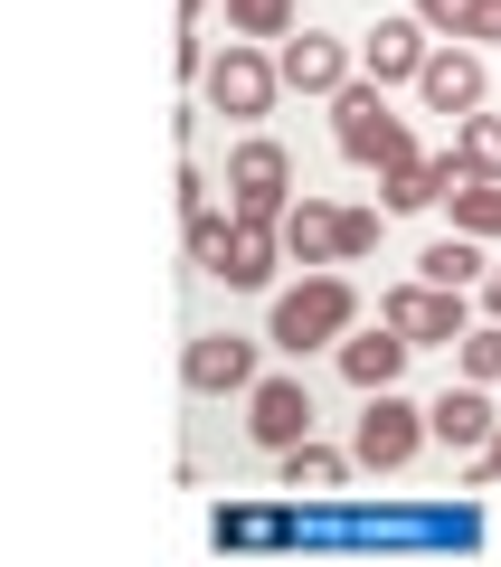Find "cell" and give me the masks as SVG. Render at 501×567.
I'll use <instances>...</instances> for the list:
<instances>
[{
	"label": "cell",
	"instance_id": "obj_15",
	"mask_svg": "<svg viewBox=\"0 0 501 567\" xmlns=\"http://www.w3.org/2000/svg\"><path fill=\"white\" fill-rule=\"evenodd\" d=\"M284 256L294 265H341V208L331 199H294L284 208Z\"/></svg>",
	"mask_w": 501,
	"mask_h": 567
},
{
	"label": "cell",
	"instance_id": "obj_5",
	"mask_svg": "<svg viewBox=\"0 0 501 567\" xmlns=\"http://www.w3.org/2000/svg\"><path fill=\"white\" fill-rule=\"evenodd\" d=\"M227 208L256 227H284V208H294V152L265 133H246L237 152H227Z\"/></svg>",
	"mask_w": 501,
	"mask_h": 567
},
{
	"label": "cell",
	"instance_id": "obj_27",
	"mask_svg": "<svg viewBox=\"0 0 501 567\" xmlns=\"http://www.w3.org/2000/svg\"><path fill=\"white\" fill-rule=\"evenodd\" d=\"M473 483H501V425H492V445L473 454Z\"/></svg>",
	"mask_w": 501,
	"mask_h": 567
},
{
	"label": "cell",
	"instance_id": "obj_4",
	"mask_svg": "<svg viewBox=\"0 0 501 567\" xmlns=\"http://www.w3.org/2000/svg\"><path fill=\"white\" fill-rule=\"evenodd\" d=\"M426 445H436V425H426L417 398H398V388H369V398H360V416H350V454H360L369 473H407Z\"/></svg>",
	"mask_w": 501,
	"mask_h": 567
},
{
	"label": "cell",
	"instance_id": "obj_17",
	"mask_svg": "<svg viewBox=\"0 0 501 567\" xmlns=\"http://www.w3.org/2000/svg\"><path fill=\"white\" fill-rule=\"evenodd\" d=\"M444 171L454 181H501V114H463L444 142Z\"/></svg>",
	"mask_w": 501,
	"mask_h": 567
},
{
	"label": "cell",
	"instance_id": "obj_7",
	"mask_svg": "<svg viewBox=\"0 0 501 567\" xmlns=\"http://www.w3.org/2000/svg\"><path fill=\"white\" fill-rule=\"evenodd\" d=\"M275 66H284L294 95H321V104H331L350 76H360V48L331 39V29H294V39H275Z\"/></svg>",
	"mask_w": 501,
	"mask_h": 567
},
{
	"label": "cell",
	"instance_id": "obj_16",
	"mask_svg": "<svg viewBox=\"0 0 501 567\" xmlns=\"http://www.w3.org/2000/svg\"><path fill=\"white\" fill-rule=\"evenodd\" d=\"M444 189H454V171H444V152H436V162L417 152V162L379 171V208H388V218H417V208H436Z\"/></svg>",
	"mask_w": 501,
	"mask_h": 567
},
{
	"label": "cell",
	"instance_id": "obj_29",
	"mask_svg": "<svg viewBox=\"0 0 501 567\" xmlns=\"http://www.w3.org/2000/svg\"><path fill=\"white\" fill-rule=\"evenodd\" d=\"M200 10H208V0H181V29H200Z\"/></svg>",
	"mask_w": 501,
	"mask_h": 567
},
{
	"label": "cell",
	"instance_id": "obj_6",
	"mask_svg": "<svg viewBox=\"0 0 501 567\" xmlns=\"http://www.w3.org/2000/svg\"><path fill=\"white\" fill-rule=\"evenodd\" d=\"M379 322H398L417 350H454L463 331H473V312H463V284H426V275H407V284H388Z\"/></svg>",
	"mask_w": 501,
	"mask_h": 567
},
{
	"label": "cell",
	"instance_id": "obj_21",
	"mask_svg": "<svg viewBox=\"0 0 501 567\" xmlns=\"http://www.w3.org/2000/svg\"><path fill=\"white\" fill-rule=\"evenodd\" d=\"M227 29H237V39H294V0H227Z\"/></svg>",
	"mask_w": 501,
	"mask_h": 567
},
{
	"label": "cell",
	"instance_id": "obj_10",
	"mask_svg": "<svg viewBox=\"0 0 501 567\" xmlns=\"http://www.w3.org/2000/svg\"><path fill=\"white\" fill-rule=\"evenodd\" d=\"M246 435H256L265 454L303 445V435H313V388L303 379H256L246 388Z\"/></svg>",
	"mask_w": 501,
	"mask_h": 567
},
{
	"label": "cell",
	"instance_id": "obj_11",
	"mask_svg": "<svg viewBox=\"0 0 501 567\" xmlns=\"http://www.w3.org/2000/svg\"><path fill=\"white\" fill-rule=\"evenodd\" d=\"M331 360H341V379H350V388L369 398V388H398V379H407V360H417V341H407L398 322H379V331H360V322H350Z\"/></svg>",
	"mask_w": 501,
	"mask_h": 567
},
{
	"label": "cell",
	"instance_id": "obj_28",
	"mask_svg": "<svg viewBox=\"0 0 501 567\" xmlns=\"http://www.w3.org/2000/svg\"><path fill=\"white\" fill-rule=\"evenodd\" d=\"M473 293H482V312H492V322H501V265H492V275L473 284Z\"/></svg>",
	"mask_w": 501,
	"mask_h": 567
},
{
	"label": "cell",
	"instance_id": "obj_3",
	"mask_svg": "<svg viewBox=\"0 0 501 567\" xmlns=\"http://www.w3.org/2000/svg\"><path fill=\"white\" fill-rule=\"evenodd\" d=\"M200 95H208V114H227V123L275 114V95H284L275 48H265V39H237V29H227V48L208 58V76H200Z\"/></svg>",
	"mask_w": 501,
	"mask_h": 567
},
{
	"label": "cell",
	"instance_id": "obj_25",
	"mask_svg": "<svg viewBox=\"0 0 501 567\" xmlns=\"http://www.w3.org/2000/svg\"><path fill=\"white\" fill-rule=\"evenodd\" d=\"M417 20L436 29V39H463V29H473V0H417Z\"/></svg>",
	"mask_w": 501,
	"mask_h": 567
},
{
	"label": "cell",
	"instance_id": "obj_18",
	"mask_svg": "<svg viewBox=\"0 0 501 567\" xmlns=\"http://www.w3.org/2000/svg\"><path fill=\"white\" fill-rule=\"evenodd\" d=\"M275 464H284V492H341L360 454H331V445H313V435H303V445H284Z\"/></svg>",
	"mask_w": 501,
	"mask_h": 567
},
{
	"label": "cell",
	"instance_id": "obj_1",
	"mask_svg": "<svg viewBox=\"0 0 501 567\" xmlns=\"http://www.w3.org/2000/svg\"><path fill=\"white\" fill-rule=\"evenodd\" d=\"M350 322H360V293H350V275H331V265H321V275H303V284H284V293H275L265 341L303 360V350H341Z\"/></svg>",
	"mask_w": 501,
	"mask_h": 567
},
{
	"label": "cell",
	"instance_id": "obj_2",
	"mask_svg": "<svg viewBox=\"0 0 501 567\" xmlns=\"http://www.w3.org/2000/svg\"><path fill=\"white\" fill-rule=\"evenodd\" d=\"M331 142H341V162H360V171L417 162V133H407V114L388 104L379 76H350L341 95H331Z\"/></svg>",
	"mask_w": 501,
	"mask_h": 567
},
{
	"label": "cell",
	"instance_id": "obj_9",
	"mask_svg": "<svg viewBox=\"0 0 501 567\" xmlns=\"http://www.w3.org/2000/svg\"><path fill=\"white\" fill-rule=\"evenodd\" d=\"M482 85H492V76H482V48L473 39H436V58H426V76H417V104H426V114H482Z\"/></svg>",
	"mask_w": 501,
	"mask_h": 567
},
{
	"label": "cell",
	"instance_id": "obj_14",
	"mask_svg": "<svg viewBox=\"0 0 501 567\" xmlns=\"http://www.w3.org/2000/svg\"><path fill=\"white\" fill-rule=\"evenodd\" d=\"M426 425H436V445L482 454V445H492V425H501V406H492V388H482V379H454L436 406H426Z\"/></svg>",
	"mask_w": 501,
	"mask_h": 567
},
{
	"label": "cell",
	"instance_id": "obj_8",
	"mask_svg": "<svg viewBox=\"0 0 501 567\" xmlns=\"http://www.w3.org/2000/svg\"><path fill=\"white\" fill-rule=\"evenodd\" d=\"M181 379L200 388V398H246L265 369H256V341H246V331H200V341L181 350Z\"/></svg>",
	"mask_w": 501,
	"mask_h": 567
},
{
	"label": "cell",
	"instance_id": "obj_23",
	"mask_svg": "<svg viewBox=\"0 0 501 567\" xmlns=\"http://www.w3.org/2000/svg\"><path fill=\"white\" fill-rule=\"evenodd\" d=\"M181 218H190V265H200V275H208V265H218V246H227V227H237V208H227V218H218V208H181Z\"/></svg>",
	"mask_w": 501,
	"mask_h": 567
},
{
	"label": "cell",
	"instance_id": "obj_26",
	"mask_svg": "<svg viewBox=\"0 0 501 567\" xmlns=\"http://www.w3.org/2000/svg\"><path fill=\"white\" fill-rule=\"evenodd\" d=\"M473 48H501V0H473V29H463Z\"/></svg>",
	"mask_w": 501,
	"mask_h": 567
},
{
	"label": "cell",
	"instance_id": "obj_20",
	"mask_svg": "<svg viewBox=\"0 0 501 567\" xmlns=\"http://www.w3.org/2000/svg\"><path fill=\"white\" fill-rule=\"evenodd\" d=\"M444 208H454L463 237H482V246L501 237V181H454V189H444Z\"/></svg>",
	"mask_w": 501,
	"mask_h": 567
},
{
	"label": "cell",
	"instance_id": "obj_12",
	"mask_svg": "<svg viewBox=\"0 0 501 567\" xmlns=\"http://www.w3.org/2000/svg\"><path fill=\"white\" fill-rule=\"evenodd\" d=\"M426 58H436V29H426L417 10H407V20H379L360 39V76H379V85H417Z\"/></svg>",
	"mask_w": 501,
	"mask_h": 567
},
{
	"label": "cell",
	"instance_id": "obj_24",
	"mask_svg": "<svg viewBox=\"0 0 501 567\" xmlns=\"http://www.w3.org/2000/svg\"><path fill=\"white\" fill-rule=\"evenodd\" d=\"M379 246V208H341V265H360Z\"/></svg>",
	"mask_w": 501,
	"mask_h": 567
},
{
	"label": "cell",
	"instance_id": "obj_22",
	"mask_svg": "<svg viewBox=\"0 0 501 567\" xmlns=\"http://www.w3.org/2000/svg\"><path fill=\"white\" fill-rule=\"evenodd\" d=\"M454 379H482V388H501V322H473L454 341Z\"/></svg>",
	"mask_w": 501,
	"mask_h": 567
},
{
	"label": "cell",
	"instance_id": "obj_19",
	"mask_svg": "<svg viewBox=\"0 0 501 567\" xmlns=\"http://www.w3.org/2000/svg\"><path fill=\"white\" fill-rule=\"evenodd\" d=\"M417 275H426V284H463V293H473V284L492 275V256H482V237H463V227H454V237H436V246L417 256Z\"/></svg>",
	"mask_w": 501,
	"mask_h": 567
},
{
	"label": "cell",
	"instance_id": "obj_13",
	"mask_svg": "<svg viewBox=\"0 0 501 567\" xmlns=\"http://www.w3.org/2000/svg\"><path fill=\"white\" fill-rule=\"evenodd\" d=\"M275 265H284V227H256V218H237L208 275H218L227 293H275Z\"/></svg>",
	"mask_w": 501,
	"mask_h": 567
}]
</instances>
